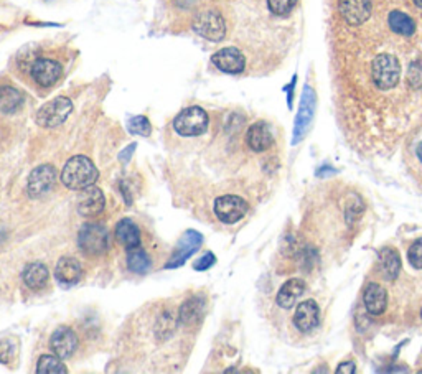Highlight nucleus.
Listing matches in <instances>:
<instances>
[{"label":"nucleus","instance_id":"1","mask_svg":"<svg viewBox=\"0 0 422 374\" xmlns=\"http://www.w3.org/2000/svg\"><path fill=\"white\" fill-rule=\"evenodd\" d=\"M99 177V172L91 158L84 157V155H76V157L70 158L61 172V181L70 190H84L88 186L95 185V181Z\"/></svg>","mask_w":422,"mask_h":374},{"label":"nucleus","instance_id":"2","mask_svg":"<svg viewBox=\"0 0 422 374\" xmlns=\"http://www.w3.org/2000/svg\"><path fill=\"white\" fill-rule=\"evenodd\" d=\"M399 76H401V65L396 56L383 53L373 60L371 78L378 89H383V91L393 89L399 83Z\"/></svg>","mask_w":422,"mask_h":374},{"label":"nucleus","instance_id":"3","mask_svg":"<svg viewBox=\"0 0 422 374\" xmlns=\"http://www.w3.org/2000/svg\"><path fill=\"white\" fill-rule=\"evenodd\" d=\"M208 127V115L202 108L192 106L186 108L177 115L173 121V129L185 137H197L202 136Z\"/></svg>","mask_w":422,"mask_h":374},{"label":"nucleus","instance_id":"4","mask_svg":"<svg viewBox=\"0 0 422 374\" xmlns=\"http://www.w3.org/2000/svg\"><path fill=\"white\" fill-rule=\"evenodd\" d=\"M78 244L84 254H90V256H99V254L108 251V247H109L108 229L101 225L90 222V225L83 226L81 231H79Z\"/></svg>","mask_w":422,"mask_h":374},{"label":"nucleus","instance_id":"5","mask_svg":"<svg viewBox=\"0 0 422 374\" xmlns=\"http://www.w3.org/2000/svg\"><path fill=\"white\" fill-rule=\"evenodd\" d=\"M73 111V102H71L68 97H56L50 102H47L45 106H42L37 114V122L38 126L47 127V129H53L58 127L60 124H63L68 115Z\"/></svg>","mask_w":422,"mask_h":374},{"label":"nucleus","instance_id":"6","mask_svg":"<svg viewBox=\"0 0 422 374\" xmlns=\"http://www.w3.org/2000/svg\"><path fill=\"white\" fill-rule=\"evenodd\" d=\"M193 30L200 37L210 40V42H221L226 35V24L221 13L206 10L198 13L193 22Z\"/></svg>","mask_w":422,"mask_h":374},{"label":"nucleus","instance_id":"7","mask_svg":"<svg viewBox=\"0 0 422 374\" xmlns=\"http://www.w3.org/2000/svg\"><path fill=\"white\" fill-rule=\"evenodd\" d=\"M247 203L236 195H225L215 202V215L226 225H234L247 213Z\"/></svg>","mask_w":422,"mask_h":374},{"label":"nucleus","instance_id":"8","mask_svg":"<svg viewBox=\"0 0 422 374\" xmlns=\"http://www.w3.org/2000/svg\"><path fill=\"white\" fill-rule=\"evenodd\" d=\"M315 106H317V97H315L314 89L310 86H305L304 88V95H302L299 114H297V119H295L294 144H299V140L304 139L305 132H307L309 126L314 121Z\"/></svg>","mask_w":422,"mask_h":374},{"label":"nucleus","instance_id":"9","mask_svg":"<svg viewBox=\"0 0 422 374\" xmlns=\"http://www.w3.org/2000/svg\"><path fill=\"white\" fill-rule=\"evenodd\" d=\"M339 10L346 24L358 26L370 19L371 2L370 0H340Z\"/></svg>","mask_w":422,"mask_h":374},{"label":"nucleus","instance_id":"10","mask_svg":"<svg viewBox=\"0 0 422 374\" xmlns=\"http://www.w3.org/2000/svg\"><path fill=\"white\" fill-rule=\"evenodd\" d=\"M56 172L51 165H40L29 177V193L32 198H40L47 195L55 184Z\"/></svg>","mask_w":422,"mask_h":374},{"label":"nucleus","instance_id":"11","mask_svg":"<svg viewBox=\"0 0 422 374\" xmlns=\"http://www.w3.org/2000/svg\"><path fill=\"white\" fill-rule=\"evenodd\" d=\"M106 206V200L103 191L96 186H88L81 190V195L78 198V211L84 218H95L103 213Z\"/></svg>","mask_w":422,"mask_h":374},{"label":"nucleus","instance_id":"12","mask_svg":"<svg viewBox=\"0 0 422 374\" xmlns=\"http://www.w3.org/2000/svg\"><path fill=\"white\" fill-rule=\"evenodd\" d=\"M50 346L51 351L58 356V358L61 359L70 358V356H73V353L78 348L76 333L68 327H60L58 330L53 332V335L50 338Z\"/></svg>","mask_w":422,"mask_h":374},{"label":"nucleus","instance_id":"13","mask_svg":"<svg viewBox=\"0 0 422 374\" xmlns=\"http://www.w3.org/2000/svg\"><path fill=\"white\" fill-rule=\"evenodd\" d=\"M211 61L218 70L229 74L243 73L246 66V60L238 48H223L211 56Z\"/></svg>","mask_w":422,"mask_h":374},{"label":"nucleus","instance_id":"14","mask_svg":"<svg viewBox=\"0 0 422 374\" xmlns=\"http://www.w3.org/2000/svg\"><path fill=\"white\" fill-rule=\"evenodd\" d=\"M202 243H203L202 234L197 233V231H186V233L184 234V238L180 239L179 246H177V249H175V254H173L170 262L167 264L168 269L184 264V262L188 259L192 254L198 251L200 246H202Z\"/></svg>","mask_w":422,"mask_h":374},{"label":"nucleus","instance_id":"15","mask_svg":"<svg viewBox=\"0 0 422 374\" xmlns=\"http://www.w3.org/2000/svg\"><path fill=\"white\" fill-rule=\"evenodd\" d=\"M320 320V309L317 302L304 300L297 307L294 314V325L297 330L302 333H310L314 328H317Z\"/></svg>","mask_w":422,"mask_h":374},{"label":"nucleus","instance_id":"16","mask_svg":"<svg viewBox=\"0 0 422 374\" xmlns=\"http://www.w3.org/2000/svg\"><path fill=\"white\" fill-rule=\"evenodd\" d=\"M32 76L40 86L50 88L55 84L61 76V66L60 63L47 58H40L32 66Z\"/></svg>","mask_w":422,"mask_h":374},{"label":"nucleus","instance_id":"17","mask_svg":"<svg viewBox=\"0 0 422 374\" xmlns=\"http://www.w3.org/2000/svg\"><path fill=\"white\" fill-rule=\"evenodd\" d=\"M246 142L254 152H264V150H268L274 144V137L268 124L256 122L247 131Z\"/></svg>","mask_w":422,"mask_h":374},{"label":"nucleus","instance_id":"18","mask_svg":"<svg viewBox=\"0 0 422 374\" xmlns=\"http://www.w3.org/2000/svg\"><path fill=\"white\" fill-rule=\"evenodd\" d=\"M81 266L76 259L73 257H61L55 267V275L58 282L63 284V286H73L81 279Z\"/></svg>","mask_w":422,"mask_h":374},{"label":"nucleus","instance_id":"19","mask_svg":"<svg viewBox=\"0 0 422 374\" xmlns=\"http://www.w3.org/2000/svg\"><path fill=\"white\" fill-rule=\"evenodd\" d=\"M363 300H365L366 310L371 315H381L386 310V305H388V293L380 284H370L366 287Z\"/></svg>","mask_w":422,"mask_h":374},{"label":"nucleus","instance_id":"20","mask_svg":"<svg viewBox=\"0 0 422 374\" xmlns=\"http://www.w3.org/2000/svg\"><path fill=\"white\" fill-rule=\"evenodd\" d=\"M115 238L117 241L122 244L124 247L127 249H134L140 246V229L136 222H132L131 220H122L117 222L115 226Z\"/></svg>","mask_w":422,"mask_h":374},{"label":"nucleus","instance_id":"21","mask_svg":"<svg viewBox=\"0 0 422 374\" xmlns=\"http://www.w3.org/2000/svg\"><path fill=\"white\" fill-rule=\"evenodd\" d=\"M305 292V284L300 279H291L281 287L277 293V304L282 309H292L295 305L297 298Z\"/></svg>","mask_w":422,"mask_h":374},{"label":"nucleus","instance_id":"22","mask_svg":"<svg viewBox=\"0 0 422 374\" xmlns=\"http://www.w3.org/2000/svg\"><path fill=\"white\" fill-rule=\"evenodd\" d=\"M48 277H50V274H48L47 266L42 264V262L29 264L24 270L25 284L32 288V291H42L48 284Z\"/></svg>","mask_w":422,"mask_h":374},{"label":"nucleus","instance_id":"23","mask_svg":"<svg viewBox=\"0 0 422 374\" xmlns=\"http://www.w3.org/2000/svg\"><path fill=\"white\" fill-rule=\"evenodd\" d=\"M205 315V300L202 297H193L186 300L180 309V320L184 325H197Z\"/></svg>","mask_w":422,"mask_h":374},{"label":"nucleus","instance_id":"24","mask_svg":"<svg viewBox=\"0 0 422 374\" xmlns=\"http://www.w3.org/2000/svg\"><path fill=\"white\" fill-rule=\"evenodd\" d=\"M380 264H381V273H383L384 279L394 280L399 275L401 270V259H399V254L393 249L384 247L380 251Z\"/></svg>","mask_w":422,"mask_h":374},{"label":"nucleus","instance_id":"25","mask_svg":"<svg viewBox=\"0 0 422 374\" xmlns=\"http://www.w3.org/2000/svg\"><path fill=\"white\" fill-rule=\"evenodd\" d=\"M24 104V96L15 88L2 86L0 88V111L6 114L17 113Z\"/></svg>","mask_w":422,"mask_h":374},{"label":"nucleus","instance_id":"26","mask_svg":"<svg viewBox=\"0 0 422 374\" xmlns=\"http://www.w3.org/2000/svg\"><path fill=\"white\" fill-rule=\"evenodd\" d=\"M388 24L394 33L403 35V37H411L416 32V24L409 15H406L404 12L394 10L389 13Z\"/></svg>","mask_w":422,"mask_h":374},{"label":"nucleus","instance_id":"27","mask_svg":"<svg viewBox=\"0 0 422 374\" xmlns=\"http://www.w3.org/2000/svg\"><path fill=\"white\" fill-rule=\"evenodd\" d=\"M150 266H152L150 257L147 256V252H145L144 249H140V246L134 247V249H129L127 267L132 270V273L145 274V273H149Z\"/></svg>","mask_w":422,"mask_h":374},{"label":"nucleus","instance_id":"28","mask_svg":"<svg viewBox=\"0 0 422 374\" xmlns=\"http://www.w3.org/2000/svg\"><path fill=\"white\" fill-rule=\"evenodd\" d=\"M37 373L38 374H66L68 369L65 368V364L61 363V358L51 355H43L38 359L37 364Z\"/></svg>","mask_w":422,"mask_h":374},{"label":"nucleus","instance_id":"29","mask_svg":"<svg viewBox=\"0 0 422 374\" xmlns=\"http://www.w3.org/2000/svg\"><path fill=\"white\" fill-rule=\"evenodd\" d=\"M129 131L132 133H139V136L147 137L152 132V126H150L149 119L144 117V115H136L129 121Z\"/></svg>","mask_w":422,"mask_h":374},{"label":"nucleus","instance_id":"30","mask_svg":"<svg viewBox=\"0 0 422 374\" xmlns=\"http://www.w3.org/2000/svg\"><path fill=\"white\" fill-rule=\"evenodd\" d=\"M297 0H268L269 10L274 15H287L295 7Z\"/></svg>","mask_w":422,"mask_h":374},{"label":"nucleus","instance_id":"31","mask_svg":"<svg viewBox=\"0 0 422 374\" xmlns=\"http://www.w3.org/2000/svg\"><path fill=\"white\" fill-rule=\"evenodd\" d=\"M407 259H409L412 267L422 269V239H417L411 244L409 251H407Z\"/></svg>","mask_w":422,"mask_h":374},{"label":"nucleus","instance_id":"32","mask_svg":"<svg viewBox=\"0 0 422 374\" xmlns=\"http://www.w3.org/2000/svg\"><path fill=\"white\" fill-rule=\"evenodd\" d=\"M409 83L414 88H422V66L412 65L409 70Z\"/></svg>","mask_w":422,"mask_h":374},{"label":"nucleus","instance_id":"33","mask_svg":"<svg viewBox=\"0 0 422 374\" xmlns=\"http://www.w3.org/2000/svg\"><path fill=\"white\" fill-rule=\"evenodd\" d=\"M213 264H215V256H213L211 252H208L206 256L200 257V259L195 262V269H197V270H206V269H210Z\"/></svg>","mask_w":422,"mask_h":374},{"label":"nucleus","instance_id":"34","mask_svg":"<svg viewBox=\"0 0 422 374\" xmlns=\"http://www.w3.org/2000/svg\"><path fill=\"white\" fill-rule=\"evenodd\" d=\"M357 371V366H355L353 361H346L341 363L339 368H336V374H353Z\"/></svg>","mask_w":422,"mask_h":374},{"label":"nucleus","instance_id":"35","mask_svg":"<svg viewBox=\"0 0 422 374\" xmlns=\"http://www.w3.org/2000/svg\"><path fill=\"white\" fill-rule=\"evenodd\" d=\"M134 150H136V145H131L127 150H124V152L121 154V160H122V162H124V160H126V162H127V160L131 158V154L134 152Z\"/></svg>","mask_w":422,"mask_h":374},{"label":"nucleus","instance_id":"36","mask_svg":"<svg viewBox=\"0 0 422 374\" xmlns=\"http://www.w3.org/2000/svg\"><path fill=\"white\" fill-rule=\"evenodd\" d=\"M417 157H419V160L422 162V142L417 145Z\"/></svg>","mask_w":422,"mask_h":374},{"label":"nucleus","instance_id":"37","mask_svg":"<svg viewBox=\"0 0 422 374\" xmlns=\"http://www.w3.org/2000/svg\"><path fill=\"white\" fill-rule=\"evenodd\" d=\"M412 2H414V6L417 8H422V0H412Z\"/></svg>","mask_w":422,"mask_h":374},{"label":"nucleus","instance_id":"38","mask_svg":"<svg viewBox=\"0 0 422 374\" xmlns=\"http://www.w3.org/2000/svg\"><path fill=\"white\" fill-rule=\"evenodd\" d=\"M421 315H422V311H421Z\"/></svg>","mask_w":422,"mask_h":374}]
</instances>
